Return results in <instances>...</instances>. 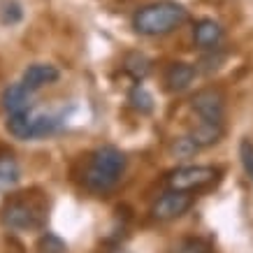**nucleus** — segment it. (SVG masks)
<instances>
[{"instance_id":"f257e3e1","label":"nucleus","mask_w":253,"mask_h":253,"mask_svg":"<svg viewBox=\"0 0 253 253\" xmlns=\"http://www.w3.org/2000/svg\"><path fill=\"white\" fill-rule=\"evenodd\" d=\"M186 21H188V9L184 5H179L176 0H158L135 12L132 28L144 38H161L181 28Z\"/></svg>"},{"instance_id":"412c9836","label":"nucleus","mask_w":253,"mask_h":253,"mask_svg":"<svg viewBox=\"0 0 253 253\" xmlns=\"http://www.w3.org/2000/svg\"><path fill=\"white\" fill-rule=\"evenodd\" d=\"M112 253H128L126 249H116V251H112Z\"/></svg>"},{"instance_id":"ddd939ff","label":"nucleus","mask_w":253,"mask_h":253,"mask_svg":"<svg viewBox=\"0 0 253 253\" xmlns=\"http://www.w3.org/2000/svg\"><path fill=\"white\" fill-rule=\"evenodd\" d=\"M21 181V168L12 156H0V193L14 191Z\"/></svg>"},{"instance_id":"9d476101","label":"nucleus","mask_w":253,"mask_h":253,"mask_svg":"<svg viewBox=\"0 0 253 253\" xmlns=\"http://www.w3.org/2000/svg\"><path fill=\"white\" fill-rule=\"evenodd\" d=\"M195 77H198V68L195 65L184 61L169 63V68L165 70V86L172 93H181L195 82Z\"/></svg>"},{"instance_id":"9b49d317","label":"nucleus","mask_w":253,"mask_h":253,"mask_svg":"<svg viewBox=\"0 0 253 253\" xmlns=\"http://www.w3.org/2000/svg\"><path fill=\"white\" fill-rule=\"evenodd\" d=\"M223 132H225V126H223L221 121H205V119H200L191 128L188 135L195 139V144H198L200 149H209V146H214L221 142Z\"/></svg>"},{"instance_id":"20e7f679","label":"nucleus","mask_w":253,"mask_h":253,"mask_svg":"<svg viewBox=\"0 0 253 253\" xmlns=\"http://www.w3.org/2000/svg\"><path fill=\"white\" fill-rule=\"evenodd\" d=\"M221 169L211 165H184L168 174V186L174 191H200L205 186H211L218 181Z\"/></svg>"},{"instance_id":"6ab92c4d","label":"nucleus","mask_w":253,"mask_h":253,"mask_svg":"<svg viewBox=\"0 0 253 253\" xmlns=\"http://www.w3.org/2000/svg\"><path fill=\"white\" fill-rule=\"evenodd\" d=\"M239 161H242V168H244L246 176L253 181V142L251 139H242L239 142Z\"/></svg>"},{"instance_id":"f8f14e48","label":"nucleus","mask_w":253,"mask_h":253,"mask_svg":"<svg viewBox=\"0 0 253 253\" xmlns=\"http://www.w3.org/2000/svg\"><path fill=\"white\" fill-rule=\"evenodd\" d=\"M33 126H35V112H33V109L9 114L7 123H5V128H7L9 135L14 139H21V142L33 139Z\"/></svg>"},{"instance_id":"6e6552de","label":"nucleus","mask_w":253,"mask_h":253,"mask_svg":"<svg viewBox=\"0 0 253 253\" xmlns=\"http://www.w3.org/2000/svg\"><path fill=\"white\" fill-rule=\"evenodd\" d=\"M31 102H33V91L28 86L23 84H9L2 88L0 93V105L7 114H16V112H26L31 109Z\"/></svg>"},{"instance_id":"4468645a","label":"nucleus","mask_w":253,"mask_h":253,"mask_svg":"<svg viewBox=\"0 0 253 253\" xmlns=\"http://www.w3.org/2000/svg\"><path fill=\"white\" fill-rule=\"evenodd\" d=\"M123 70L130 75L135 82H144L151 72V58L144 56L142 51H130V54L123 58Z\"/></svg>"},{"instance_id":"f3484780","label":"nucleus","mask_w":253,"mask_h":253,"mask_svg":"<svg viewBox=\"0 0 253 253\" xmlns=\"http://www.w3.org/2000/svg\"><path fill=\"white\" fill-rule=\"evenodd\" d=\"M38 251L40 253H68V244L58 235H54V232H44L38 239Z\"/></svg>"},{"instance_id":"2eb2a0df","label":"nucleus","mask_w":253,"mask_h":253,"mask_svg":"<svg viewBox=\"0 0 253 253\" xmlns=\"http://www.w3.org/2000/svg\"><path fill=\"white\" fill-rule=\"evenodd\" d=\"M128 102H130V107L137 112V114H151L154 112V95L146 91V86H142V82L130 88L128 93Z\"/></svg>"},{"instance_id":"dca6fc26","label":"nucleus","mask_w":253,"mask_h":253,"mask_svg":"<svg viewBox=\"0 0 253 253\" xmlns=\"http://www.w3.org/2000/svg\"><path fill=\"white\" fill-rule=\"evenodd\" d=\"M169 151H172V156L179 158V161H188V158H195V154L200 151V146L195 144V139H193L191 135H186V137H176L174 142H172V146H169Z\"/></svg>"},{"instance_id":"1a4fd4ad","label":"nucleus","mask_w":253,"mask_h":253,"mask_svg":"<svg viewBox=\"0 0 253 253\" xmlns=\"http://www.w3.org/2000/svg\"><path fill=\"white\" fill-rule=\"evenodd\" d=\"M223 38H225V31H223V26L214 19H200L195 23V28H193V42L200 46V49H216V46H221Z\"/></svg>"},{"instance_id":"423d86ee","label":"nucleus","mask_w":253,"mask_h":253,"mask_svg":"<svg viewBox=\"0 0 253 253\" xmlns=\"http://www.w3.org/2000/svg\"><path fill=\"white\" fill-rule=\"evenodd\" d=\"M191 109L205 121H225V95L218 88H202L191 98Z\"/></svg>"},{"instance_id":"a211bd4d","label":"nucleus","mask_w":253,"mask_h":253,"mask_svg":"<svg viewBox=\"0 0 253 253\" xmlns=\"http://www.w3.org/2000/svg\"><path fill=\"white\" fill-rule=\"evenodd\" d=\"M21 19H23V9L16 0H5V2L0 5V21L5 23V26H14V23H19Z\"/></svg>"},{"instance_id":"39448f33","label":"nucleus","mask_w":253,"mask_h":253,"mask_svg":"<svg viewBox=\"0 0 253 253\" xmlns=\"http://www.w3.org/2000/svg\"><path fill=\"white\" fill-rule=\"evenodd\" d=\"M193 195L191 191H174L169 188L165 195L154 202L151 207V218L154 221H161V223H168V221H174V218H181V216L193 207Z\"/></svg>"},{"instance_id":"7ed1b4c3","label":"nucleus","mask_w":253,"mask_h":253,"mask_svg":"<svg viewBox=\"0 0 253 253\" xmlns=\"http://www.w3.org/2000/svg\"><path fill=\"white\" fill-rule=\"evenodd\" d=\"M46 223V200L42 195L21 193L2 209V225L16 232L40 230Z\"/></svg>"},{"instance_id":"f03ea898","label":"nucleus","mask_w":253,"mask_h":253,"mask_svg":"<svg viewBox=\"0 0 253 253\" xmlns=\"http://www.w3.org/2000/svg\"><path fill=\"white\" fill-rule=\"evenodd\" d=\"M123 172H126V154L121 149L112 144L100 146L91 154L88 168L84 172L86 191L95 193V195H105L121 181Z\"/></svg>"},{"instance_id":"0eeeda50","label":"nucleus","mask_w":253,"mask_h":253,"mask_svg":"<svg viewBox=\"0 0 253 253\" xmlns=\"http://www.w3.org/2000/svg\"><path fill=\"white\" fill-rule=\"evenodd\" d=\"M61 79V70L51 65V63H33L23 70V84L28 86L31 91H38V88H44L49 84H56Z\"/></svg>"},{"instance_id":"aec40b11","label":"nucleus","mask_w":253,"mask_h":253,"mask_svg":"<svg viewBox=\"0 0 253 253\" xmlns=\"http://www.w3.org/2000/svg\"><path fill=\"white\" fill-rule=\"evenodd\" d=\"M174 253H211V251H209V244H205L202 239H184L174 249Z\"/></svg>"}]
</instances>
